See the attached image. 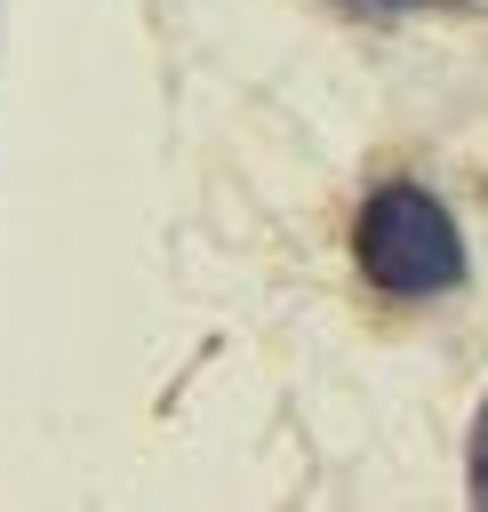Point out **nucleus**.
I'll return each mask as SVG.
<instances>
[{"label": "nucleus", "mask_w": 488, "mask_h": 512, "mask_svg": "<svg viewBox=\"0 0 488 512\" xmlns=\"http://www.w3.org/2000/svg\"><path fill=\"white\" fill-rule=\"evenodd\" d=\"M352 256L384 296H440L464 280V232L424 184H376L360 208Z\"/></svg>", "instance_id": "1"}, {"label": "nucleus", "mask_w": 488, "mask_h": 512, "mask_svg": "<svg viewBox=\"0 0 488 512\" xmlns=\"http://www.w3.org/2000/svg\"><path fill=\"white\" fill-rule=\"evenodd\" d=\"M472 496L488 504V408H480V424H472Z\"/></svg>", "instance_id": "2"}]
</instances>
